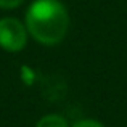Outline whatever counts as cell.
<instances>
[{"mask_svg": "<svg viewBox=\"0 0 127 127\" xmlns=\"http://www.w3.org/2000/svg\"><path fill=\"white\" fill-rule=\"evenodd\" d=\"M71 127H105V124L96 119H92V118H85V119H79L76 121L74 124H71Z\"/></svg>", "mask_w": 127, "mask_h": 127, "instance_id": "4", "label": "cell"}, {"mask_svg": "<svg viewBox=\"0 0 127 127\" xmlns=\"http://www.w3.org/2000/svg\"><path fill=\"white\" fill-rule=\"evenodd\" d=\"M35 127H71V124L68 122V119L61 114H45L35 122Z\"/></svg>", "mask_w": 127, "mask_h": 127, "instance_id": "3", "label": "cell"}, {"mask_svg": "<svg viewBox=\"0 0 127 127\" xmlns=\"http://www.w3.org/2000/svg\"><path fill=\"white\" fill-rule=\"evenodd\" d=\"M24 0H0V8L2 10H13L18 8Z\"/></svg>", "mask_w": 127, "mask_h": 127, "instance_id": "5", "label": "cell"}, {"mask_svg": "<svg viewBox=\"0 0 127 127\" xmlns=\"http://www.w3.org/2000/svg\"><path fill=\"white\" fill-rule=\"evenodd\" d=\"M24 24L35 42L53 47L68 34L69 13L60 0H34L26 10Z\"/></svg>", "mask_w": 127, "mask_h": 127, "instance_id": "1", "label": "cell"}, {"mask_svg": "<svg viewBox=\"0 0 127 127\" xmlns=\"http://www.w3.org/2000/svg\"><path fill=\"white\" fill-rule=\"evenodd\" d=\"M29 32L26 24L13 16L0 18V48L10 53H18L28 43Z\"/></svg>", "mask_w": 127, "mask_h": 127, "instance_id": "2", "label": "cell"}]
</instances>
